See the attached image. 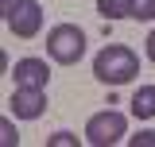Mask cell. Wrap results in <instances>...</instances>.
Returning <instances> with one entry per match:
<instances>
[{
    "label": "cell",
    "mask_w": 155,
    "mask_h": 147,
    "mask_svg": "<svg viewBox=\"0 0 155 147\" xmlns=\"http://www.w3.org/2000/svg\"><path fill=\"white\" fill-rule=\"evenodd\" d=\"M136 74H140V58H136L132 47H124V43H109V47H101L93 58V77L101 85H128Z\"/></svg>",
    "instance_id": "cell-1"
},
{
    "label": "cell",
    "mask_w": 155,
    "mask_h": 147,
    "mask_svg": "<svg viewBox=\"0 0 155 147\" xmlns=\"http://www.w3.org/2000/svg\"><path fill=\"white\" fill-rule=\"evenodd\" d=\"M97 16L116 23V19H132V0H97Z\"/></svg>",
    "instance_id": "cell-8"
},
{
    "label": "cell",
    "mask_w": 155,
    "mask_h": 147,
    "mask_svg": "<svg viewBox=\"0 0 155 147\" xmlns=\"http://www.w3.org/2000/svg\"><path fill=\"white\" fill-rule=\"evenodd\" d=\"M132 116L136 120H151L155 116V85H140L132 93Z\"/></svg>",
    "instance_id": "cell-7"
},
{
    "label": "cell",
    "mask_w": 155,
    "mask_h": 147,
    "mask_svg": "<svg viewBox=\"0 0 155 147\" xmlns=\"http://www.w3.org/2000/svg\"><path fill=\"white\" fill-rule=\"evenodd\" d=\"M132 147H155V132H140V136H132Z\"/></svg>",
    "instance_id": "cell-12"
},
{
    "label": "cell",
    "mask_w": 155,
    "mask_h": 147,
    "mask_svg": "<svg viewBox=\"0 0 155 147\" xmlns=\"http://www.w3.org/2000/svg\"><path fill=\"white\" fill-rule=\"evenodd\" d=\"M47 54L54 58L58 66H74L85 58V31L78 23H54L47 31Z\"/></svg>",
    "instance_id": "cell-2"
},
{
    "label": "cell",
    "mask_w": 155,
    "mask_h": 147,
    "mask_svg": "<svg viewBox=\"0 0 155 147\" xmlns=\"http://www.w3.org/2000/svg\"><path fill=\"white\" fill-rule=\"evenodd\" d=\"M8 112L16 120H39L47 112V89H19L16 85L8 97Z\"/></svg>",
    "instance_id": "cell-5"
},
{
    "label": "cell",
    "mask_w": 155,
    "mask_h": 147,
    "mask_svg": "<svg viewBox=\"0 0 155 147\" xmlns=\"http://www.w3.org/2000/svg\"><path fill=\"white\" fill-rule=\"evenodd\" d=\"M132 19H155V0H132Z\"/></svg>",
    "instance_id": "cell-10"
},
{
    "label": "cell",
    "mask_w": 155,
    "mask_h": 147,
    "mask_svg": "<svg viewBox=\"0 0 155 147\" xmlns=\"http://www.w3.org/2000/svg\"><path fill=\"white\" fill-rule=\"evenodd\" d=\"M8 74H12V81H16L19 89H47V81H51L47 58H19Z\"/></svg>",
    "instance_id": "cell-6"
},
{
    "label": "cell",
    "mask_w": 155,
    "mask_h": 147,
    "mask_svg": "<svg viewBox=\"0 0 155 147\" xmlns=\"http://www.w3.org/2000/svg\"><path fill=\"white\" fill-rule=\"evenodd\" d=\"M124 136H128V120H124V112H116V109L93 112L89 124H85V139L93 147H113V143H120Z\"/></svg>",
    "instance_id": "cell-3"
},
{
    "label": "cell",
    "mask_w": 155,
    "mask_h": 147,
    "mask_svg": "<svg viewBox=\"0 0 155 147\" xmlns=\"http://www.w3.org/2000/svg\"><path fill=\"white\" fill-rule=\"evenodd\" d=\"M16 8H19V0H0V12H4V16H12Z\"/></svg>",
    "instance_id": "cell-14"
},
{
    "label": "cell",
    "mask_w": 155,
    "mask_h": 147,
    "mask_svg": "<svg viewBox=\"0 0 155 147\" xmlns=\"http://www.w3.org/2000/svg\"><path fill=\"white\" fill-rule=\"evenodd\" d=\"M47 147H78V136L74 132H54V136L47 139Z\"/></svg>",
    "instance_id": "cell-11"
},
{
    "label": "cell",
    "mask_w": 155,
    "mask_h": 147,
    "mask_svg": "<svg viewBox=\"0 0 155 147\" xmlns=\"http://www.w3.org/2000/svg\"><path fill=\"white\" fill-rule=\"evenodd\" d=\"M143 51H147V62H151V66H155V31H151V35H147V43H143Z\"/></svg>",
    "instance_id": "cell-13"
},
{
    "label": "cell",
    "mask_w": 155,
    "mask_h": 147,
    "mask_svg": "<svg viewBox=\"0 0 155 147\" xmlns=\"http://www.w3.org/2000/svg\"><path fill=\"white\" fill-rule=\"evenodd\" d=\"M4 23L16 39H35L43 31V4L39 0H19V8L12 16H4Z\"/></svg>",
    "instance_id": "cell-4"
},
{
    "label": "cell",
    "mask_w": 155,
    "mask_h": 147,
    "mask_svg": "<svg viewBox=\"0 0 155 147\" xmlns=\"http://www.w3.org/2000/svg\"><path fill=\"white\" fill-rule=\"evenodd\" d=\"M0 139H4V147H16V143H19V132L12 128V112L0 120Z\"/></svg>",
    "instance_id": "cell-9"
}]
</instances>
